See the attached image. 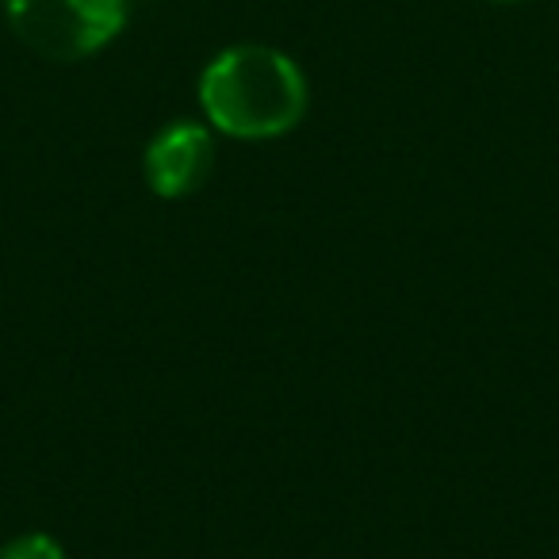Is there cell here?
Listing matches in <instances>:
<instances>
[{
    "label": "cell",
    "instance_id": "277c9868",
    "mask_svg": "<svg viewBox=\"0 0 559 559\" xmlns=\"http://www.w3.org/2000/svg\"><path fill=\"white\" fill-rule=\"evenodd\" d=\"M0 559H66V548L47 533H24L0 548Z\"/></svg>",
    "mask_w": 559,
    "mask_h": 559
},
{
    "label": "cell",
    "instance_id": "6da1fadb",
    "mask_svg": "<svg viewBox=\"0 0 559 559\" xmlns=\"http://www.w3.org/2000/svg\"><path fill=\"white\" fill-rule=\"evenodd\" d=\"M200 104L218 134L246 142L280 139L307 116V78L284 50L246 43L203 70Z\"/></svg>",
    "mask_w": 559,
    "mask_h": 559
},
{
    "label": "cell",
    "instance_id": "3957f363",
    "mask_svg": "<svg viewBox=\"0 0 559 559\" xmlns=\"http://www.w3.org/2000/svg\"><path fill=\"white\" fill-rule=\"evenodd\" d=\"M211 165H215V139L207 127L188 123V119L157 131L146 146V157H142L150 192L162 200L192 195L211 177Z\"/></svg>",
    "mask_w": 559,
    "mask_h": 559
},
{
    "label": "cell",
    "instance_id": "7a4b0ae2",
    "mask_svg": "<svg viewBox=\"0 0 559 559\" xmlns=\"http://www.w3.org/2000/svg\"><path fill=\"white\" fill-rule=\"evenodd\" d=\"M4 16L35 55L78 62L123 32L127 0H4Z\"/></svg>",
    "mask_w": 559,
    "mask_h": 559
}]
</instances>
